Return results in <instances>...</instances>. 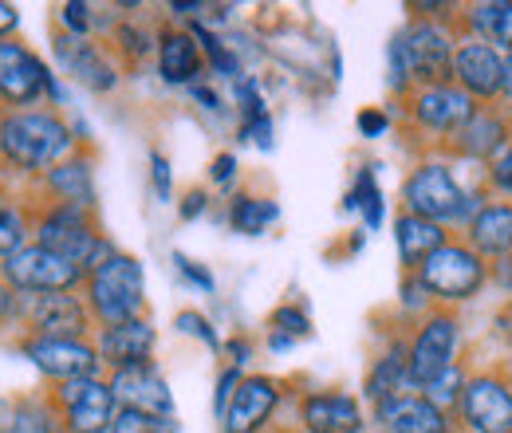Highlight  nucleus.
<instances>
[{
	"label": "nucleus",
	"instance_id": "obj_10",
	"mask_svg": "<svg viewBox=\"0 0 512 433\" xmlns=\"http://www.w3.org/2000/svg\"><path fill=\"white\" fill-rule=\"evenodd\" d=\"M4 280L20 292H36V296H48V292H71L87 280V272L79 264H71L64 256L48 252L40 245H24L20 252H12L4 260Z\"/></svg>",
	"mask_w": 512,
	"mask_h": 433
},
{
	"label": "nucleus",
	"instance_id": "obj_17",
	"mask_svg": "<svg viewBox=\"0 0 512 433\" xmlns=\"http://www.w3.org/2000/svg\"><path fill=\"white\" fill-rule=\"evenodd\" d=\"M107 382H111V394H115L119 410H138V414H154V418H174V394H170L166 378L158 374L154 363L111 371Z\"/></svg>",
	"mask_w": 512,
	"mask_h": 433
},
{
	"label": "nucleus",
	"instance_id": "obj_55",
	"mask_svg": "<svg viewBox=\"0 0 512 433\" xmlns=\"http://www.w3.org/2000/svg\"><path fill=\"white\" fill-rule=\"evenodd\" d=\"M8 311H12V292H8L4 284H0V319H4Z\"/></svg>",
	"mask_w": 512,
	"mask_h": 433
},
{
	"label": "nucleus",
	"instance_id": "obj_44",
	"mask_svg": "<svg viewBox=\"0 0 512 433\" xmlns=\"http://www.w3.org/2000/svg\"><path fill=\"white\" fill-rule=\"evenodd\" d=\"M355 126H359L363 138H383L386 130H390V115H386L383 107H363Z\"/></svg>",
	"mask_w": 512,
	"mask_h": 433
},
{
	"label": "nucleus",
	"instance_id": "obj_52",
	"mask_svg": "<svg viewBox=\"0 0 512 433\" xmlns=\"http://www.w3.org/2000/svg\"><path fill=\"white\" fill-rule=\"evenodd\" d=\"M497 111L512 119V56H505V79H501V95H497Z\"/></svg>",
	"mask_w": 512,
	"mask_h": 433
},
{
	"label": "nucleus",
	"instance_id": "obj_48",
	"mask_svg": "<svg viewBox=\"0 0 512 433\" xmlns=\"http://www.w3.org/2000/svg\"><path fill=\"white\" fill-rule=\"evenodd\" d=\"M205 209H209V193L201 186H193V189H186V197H182V205H178V217H182V221H197Z\"/></svg>",
	"mask_w": 512,
	"mask_h": 433
},
{
	"label": "nucleus",
	"instance_id": "obj_39",
	"mask_svg": "<svg viewBox=\"0 0 512 433\" xmlns=\"http://www.w3.org/2000/svg\"><path fill=\"white\" fill-rule=\"evenodd\" d=\"M4 433H52V414L40 402H20Z\"/></svg>",
	"mask_w": 512,
	"mask_h": 433
},
{
	"label": "nucleus",
	"instance_id": "obj_1",
	"mask_svg": "<svg viewBox=\"0 0 512 433\" xmlns=\"http://www.w3.org/2000/svg\"><path fill=\"white\" fill-rule=\"evenodd\" d=\"M402 213H414L422 221H434L449 233H461L469 225V217L489 201V193L481 189V182L473 189H465L453 174V162L438 158V154H422L410 174L402 178Z\"/></svg>",
	"mask_w": 512,
	"mask_h": 433
},
{
	"label": "nucleus",
	"instance_id": "obj_9",
	"mask_svg": "<svg viewBox=\"0 0 512 433\" xmlns=\"http://www.w3.org/2000/svg\"><path fill=\"white\" fill-rule=\"evenodd\" d=\"M402 111H406V123L426 138V146L438 150L477 111V103L453 83H430V87H414L410 95H402Z\"/></svg>",
	"mask_w": 512,
	"mask_h": 433
},
{
	"label": "nucleus",
	"instance_id": "obj_24",
	"mask_svg": "<svg viewBox=\"0 0 512 433\" xmlns=\"http://www.w3.org/2000/svg\"><path fill=\"white\" fill-rule=\"evenodd\" d=\"M461 36H473L501 56H512V0H473L457 12Z\"/></svg>",
	"mask_w": 512,
	"mask_h": 433
},
{
	"label": "nucleus",
	"instance_id": "obj_53",
	"mask_svg": "<svg viewBox=\"0 0 512 433\" xmlns=\"http://www.w3.org/2000/svg\"><path fill=\"white\" fill-rule=\"evenodd\" d=\"M12 28H16V8L0 0V36H4V32H12Z\"/></svg>",
	"mask_w": 512,
	"mask_h": 433
},
{
	"label": "nucleus",
	"instance_id": "obj_37",
	"mask_svg": "<svg viewBox=\"0 0 512 433\" xmlns=\"http://www.w3.org/2000/svg\"><path fill=\"white\" fill-rule=\"evenodd\" d=\"M115 48H119L127 60H142V56H150V52L158 48V36L146 32V28H138V24H119V28H115Z\"/></svg>",
	"mask_w": 512,
	"mask_h": 433
},
{
	"label": "nucleus",
	"instance_id": "obj_29",
	"mask_svg": "<svg viewBox=\"0 0 512 433\" xmlns=\"http://www.w3.org/2000/svg\"><path fill=\"white\" fill-rule=\"evenodd\" d=\"M272 221H280V205L272 197H256V193H233L229 201V225L241 237H260Z\"/></svg>",
	"mask_w": 512,
	"mask_h": 433
},
{
	"label": "nucleus",
	"instance_id": "obj_22",
	"mask_svg": "<svg viewBox=\"0 0 512 433\" xmlns=\"http://www.w3.org/2000/svg\"><path fill=\"white\" fill-rule=\"evenodd\" d=\"M154 347H158V331H154V323H150L146 315L127 319V323H115V327H103L99 339H95L99 363H107L111 371L150 363Z\"/></svg>",
	"mask_w": 512,
	"mask_h": 433
},
{
	"label": "nucleus",
	"instance_id": "obj_54",
	"mask_svg": "<svg viewBox=\"0 0 512 433\" xmlns=\"http://www.w3.org/2000/svg\"><path fill=\"white\" fill-rule=\"evenodd\" d=\"M12 414H16V406L8 402V398H0V433H4V426L12 422Z\"/></svg>",
	"mask_w": 512,
	"mask_h": 433
},
{
	"label": "nucleus",
	"instance_id": "obj_16",
	"mask_svg": "<svg viewBox=\"0 0 512 433\" xmlns=\"http://www.w3.org/2000/svg\"><path fill=\"white\" fill-rule=\"evenodd\" d=\"M44 91L52 99H60V87H56L52 71L36 60L28 48L0 40V99H8V103H36Z\"/></svg>",
	"mask_w": 512,
	"mask_h": 433
},
{
	"label": "nucleus",
	"instance_id": "obj_20",
	"mask_svg": "<svg viewBox=\"0 0 512 433\" xmlns=\"http://www.w3.org/2000/svg\"><path fill=\"white\" fill-rule=\"evenodd\" d=\"M461 241L473 248L489 268L501 264V260H512V201L489 197L469 217V225L461 229Z\"/></svg>",
	"mask_w": 512,
	"mask_h": 433
},
{
	"label": "nucleus",
	"instance_id": "obj_47",
	"mask_svg": "<svg viewBox=\"0 0 512 433\" xmlns=\"http://www.w3.org/2000/svg\"><path fill=\"white\" fill-rule=\"evenodd\" d=\"M241 142H253L260 150H272V115L253 119V123H241Z\"/></svg>",
	"mask_w": 512,
	"mask_h": 433
},
{
	"label": "nucleus",
	"instance_id": "obj_27",
	"mask_svg": "<svg viewBox=\"0 0 512 433\" xmlns=\"http://www.w3.org/2000/svg\"><path fill=\"white\" fill-rule=\"evenodd\" d=\"M449 237L453 233L434 225V221H422L414 213H398L394 217V245H398V260H402V276H410L430 252H438L446 245Z\"/></svg>",
	"mask_w": 512,
	"mask_h": 433
},
{
	"label": "nucleus",
	"instance_id": "obj_33",
	"mask_svg": "<svg viewBox=\"0 0 512 433\" xmlns=\"http://www.w3.org/2000/svg\"><path fill=\"white\" fill-rule=\"evenodd\" d=\"M481 189L489 193V197H497V201H512V134L509 142L501 146V154L481 170Z\"/></svg>",
	"mask_w": 512,
	"mask_h": 433
},
{
	"label": "nucleus",
	"instance_id": "obj_38",
	"mask_svg": "<svg viewBox=\"0 0 512 433\" xmlns=\"http://www.w3.org/2000/svg\"><path fill=\"white\" fill-rule=\"evenodd\" d=\"M233 99H237V107H241V123H253V119H264V115H268L256 75H241V79L233 83Z\"/></svg>",
	"mask_w": 512,
	"mask_h": 433
},
{
	"label": "nucleus",
	"instance_id": "obj_12",
	"mask_svg": "<svg viewBox=\"0 0 512 433\" xmlns=\"http://www.w3.org/2000/svg\"><path fill=\"white\" fill-rule=\"evenodd\" d=\"M501 79H505V56L473 36H461L453 48V67H449V83L457 91H465L477 107H497L501 95Z\"/></svg>",
	"mask_w": 512,
	"mask_h": 433
},
{
	"label": "nucleus",
	"instance_id": "obj_40",
	"mask_svg": "<svg viewBox=\"0 0 512 433\" xmlns=\"http://www.w3.org/2000/svg\"><path fill=\"white\" fill-rule=\"evenodd\" d=\"M174 327H178V331H186V335H193V339H201L209 351H221V339H217L213 323H209L201 311H193V308L178 311V315H174Z\"/></svg>",
	"mask_w": 512,
	"mask_h": 433
},
{
	"label": "nucleus",
	"instance_id": "obj_49",
	"mask_svg": "<svg viewBox=\"0 0 512 433\" xmlns=\"http://www.w3.org/2000/svg\"><path fill=\"white\" fill-rule=\"evenodd\" d=\"M493 335L512 351V296H505L493 311Z\"/></svg>",
	"mask_w": 512,
	"mask_h": 433
},
{
	"label": "nucleus",
	"instance_id": "obj_31",
	"mask_svg": "<svg viewBox=\"0 0 512 433\" xmlns=\"http://www.w3.org/2000/svg\"><path fill=\"white\" fill-rule=\"evenodd\" d=\"M386 87H390V95H410V91H414V71H410L402 28H398V32L390 36V44H386Z\"/></svg>",
	"mask_w": 512,
	"mask_h": 433
},
{
	"label": "nucleus",
	"instance_id": "obj_56",
	"mask_svg": "<svg viewBox=\"0 0 512 433\" xmlns=\"http://www.w3.org/2000/svg\"><path fill=\"white\" fill-rule=\"evenodd\" d=\"M256 433H272V430H256Z\"/></svg>",
	"mask_w": 512,
	"mask_h": 433
},
{
	"label": "nucleus",
	"instance_id": "obj_50",
	"mask_svg": "<svg viewBox=\"0 0 512 433\" xmlns=\"http://www.w3.org/2000/svg\"><path fill=\"white\" fill-rule=\"evenodd\" d=\"M190 95L201 103V107H205V111H213V115H221V111H225V99H221V95H217L209 83H193Z\"/></svg>",
	"mask_w": 512,
	"mask_h": 433
},
{
	"label": "nucleus",
	"instance_id": "obj_13",
	"mask_svg": "<svg viewBox=\"0 0 512 433\" xmlns=\"http://www.w3.org/2000/svg\"><path fill=\"white\" fill-rule=\"evenodd\" d=\"M56 406L67 433H111V422L119 414V402L111 394V382L103 378H71L60 382Z\"/></svg>",
	"mask_w": 512,
	"mask_h": 433
},
{
	"label": "nucleus",
	"instance_id": "obj_3",
	"mask_svg": "<svg viewBox=\"0 0 512 433\" xmlns=\"http://www.w3.org/2000/svg\"><path fill=\"white\" fill-rule=\"evenodd\" d=\"M453 422L457 433H512V355L469 367Z\"/></svg>",
	"mask_w": 512,
	"mask_h": 433
},
{
	"label": "nucleus",
	"instance_id": "obj_26",
	"mask_svg": "<svg viewBox=\"0 0 512 433\" xmlns=\"http://www.w3.org/2000/svg\"><path fill=\"white\" fill-rule=\"evenodd\" d=\"M154 52H158V75L170 87H193L197 75L205 71L201 48H197V40L190 36V28H162Z\"/></svg>",
	"mask_w": 512,
	"mask_h": 433
},
{
	"label": "nucleus",
	"instance_id": "obj_5",
	"mask_svg": "<svg viewBox=\"0 0 512 433\" xmlns=\"http://www.w3.org/2000/svg\"><path fill=\"white\" fill-rule=\"evenodd\" d=\"M146 308L142 264L130 252H111L95 272H87V311L99 327L138 319Z\"/></svg>",
	"mask_w": 512,
	"mask_h": 433
},
{
	"label": "nucleus",
	"instance_id": "obj_14",
	"mask_svg": "<svg viewBox=\"0 0 512 433\" xmlns=\"http://www.w3.org/2000/svg\"><path fill=\"white\" fill-rule=\"evenodd\" d=\"M284 402V382L272 374H245L221 414V433H256L268 430L272 414Z\"/></svg>",
	"mask_w": 512,
	"mask_h": 433
},
{
	"label": "nucleus",
	"instance_id": "obj_43",
	"mask_svg": "<svg viewBox=\"0 0 512 433\" xmlns=\"http://www.w3.org/2000/svg\"><path fill=\"white\" fill-rule=\"evenodd\" d=\"M150 186H154V197L158 201H170L174 197V174H170V158L162 150L150 154Z\"/></svg>",
	"mask_w": 512,
	"mask_h": 433
},
{
	"label": "nucleus",
	"instance_id": "obj_46",
	"mask_svg": "<svg viewBox=\"0 0 512 433\" xmlns=\"http://www.w3.org/2000/svg\"><path fill=\"white\" fill-rule=\"evenodd\" d=\"M209 178H213V186L229 189L233 182H237V154H217L213 158V166H209Z\"/></svg>",
	"mask_w": 512,
	"mask_h": 433
},
{
	"label": "nucleus",
	"instance_id": "obj_7",
	"mask_svg": "<svg viewBox=\"0 0 512 433\" xmlns=\"http://www.w3.org/2000/svg\"><path fill=\"white\" fill-rule=\"evenodd\" d=\"M36 245L56 252V256H64L71 264H79L83 272H95L115 252V245L91 225V213L87 209H75V205H56V209H48L40 217Z\"/></svg>",
	"mask_w": 512,
	"mask_h": 433
},
{
	"label": "nucleus",
	"instance_id": "obj_15",
	"mask_svg": "<svg viewBox=\"0 0 512 433\" xmlns=\"http://www.w3.org/2000/svg\"><path fill=\"white\" fill-rule=\"evenodd\" d=\"M24 355L48 374V378H60V382H71V378H99V351L95 343L87 339H24Z\"/></svg>",
	"mask_w": 512,
	"mask_h": 433
},
{
	"label": "nucleus",
	"instance_id": "obj_11",
	"mask_svg": "<svg viewBox=\"0 0 512 433\" xmlns=\"http://www.w3.org/2000/svg\"><path fill=\"white\" fill-rule=\"evenodd\" d=\"M509 134H512L509 115H501L497 107H477L434 154L446 158V162H473V166L485 170L501 154V146L509 142Z\"/></svg>",
	"mask_w": 512,
	"mask_h": 433
},
{
	"label": "nucleus",
	"instance_id": "obj_35",
	"mask_svg": "<svg viewBox=\"0 0 512 433\" xmlns=\"http://www.w3.org/2000/svg\"><path fill=\"white\" fill-rule=\"evenodd\" d=\"M24 233H28V229H24V213H20L12 201L0 197V256H4V260L24 248Z\"/></svg>",
	"mask_w": 512,
	"mask_h": 433
},
{
	"label": "nucleus",
	"instance_id": "obj_51",
	"mask_svg": "<svg viewBox=\"0 0 512 433\" xmlns=\"http://www.w3.org/2000/svg\"><path fill=\"white\" fill-rule=\"evenodd\" d=\"M225 351H229V359H233L229 367H237V371H241V367H245V363L253 359V343H249L245 335H233V339L225 343Z\"/></svg>",
	"mask_w": 512,
	"mask_h": 433
},
{
	"label": "nucleus",
	"instance_id": "obj_6",
	"mask_svg": "<svg viewBox=\"0 0 512 433\" xmlns=\"http://www.w3.org/2000/svg\"><path fill=\"white\" fill-rule=\"evenodd\" d=\"M461 311L430 308L414 319V331L406 335V371L414 390H426L438 374H446L461 355Z\"/></svg>",
	"mask_w": 512,
	"mask_h": 433
},
{
	"label": "nucleus",
	"instance_id": "obj_21",
	"mask_svg": "<svg viewBox=\"0 0 512 433\" xmlns=\"http://www.w3.org/2000/svg\"><path fill=\"white\" fill-rule=\"evenodd\" d=\"M28 327L40 339H87L91 311H87V304L79 296H71V292L32 296V304H28Z\"/></svg>",
	"mask_w": 512,
	"mask_h": 433
},
{
	"label": "nucleus",
	"instance_id": "obj_4",
	"mask_svg": "<svg viewBox=\"0 0 512 433\" xmlns=\"http://www.w3.org/2000/svg\"><path fill=\"white\" fill-rule=\"evenodd\" d=\"M71 126L52 111H24L0 123V154L20 170H52L71 154Z\"/></svg>",
	"mask_w": 512,
	"mask_h": 433
},
{
	"label": "nucleus",
	"instance_id": "obj_30",
	"mask_svg": "<svg viewBox=\"0 0 512 433\" xmlns=\"http://www.w3.org/2000/svg\"><path fill=\"white\" fill-rule=\"evenodd\" d=\"M343 209H347V213H359L371 233L383 225V189L375 182V166H363V170L355 174V182H351L347 197H343Z\"/></svg>",
	"mask_w": 512,
	"mask_h": 433
},
{
	"label": "nucleus",
	"instance_id": "obj_23",
	"mask_svg": "<svg viewBox=\"0 0 512 433\" xmlns=\"http://www.w3.org/2000/svg\"><path fill=\"white\" fill-rule=\"evenodd\" d=\"M56 60L64 63V71L79 87H87V91H95V95L115 91L119 79H123L115 60H111L99 44L79 40V36H60V40H56Z\"/></svg>",
	"mask_w": 512,
	"mask_h": 433
},
{
	"label": "nucleus",
	"instance_id": "obj_32",
	"mask_svg": "<svg viewBox=\"0 0 512 433\" xmlns=\"http://www.w3.org/2000/svg\"><path fill=\"white\" fill-rule=\"evenodd\" d=\"M465 374H469V367L457 359V363H453L446 374H438V378H434V382H430L422 394H426V398H430L438 410L453 414V410H457V398H461V390H465Z\"/></svg>",
	"mask_w": 512,
	"mask_h": 433
},
{
	"label": "nucleus",
	"instance_id": "obj_19",
	"mask_svg": "<svg viewBox=\"0 0 512 433\" xmlns=\"http://www.w3.org/2000/svg\"><path fill=\"white\" fill-rule=\"evenodd\" d=\"M375 426L383 433H457L453 414L438 410L422 390L398 394L383 406H375Z\"/></svg>",
	"mask_w": 512,
	"mask_h": 433
},
{
	"label": "nucleus",
	"instance_id": "obj_42",
	"mask_svg": "<svg viewBox=\"0 0 512 433\" xmlns=\"http://www.w3.org/2000/svg\"><path fill=\"white\" fill-rule=\"evenodd\" d=\"M174 268H178V276L193 284V288H201V292H217V280H213V272L205 268V264H197L190 260L186 252H174Z\"/></svg>",
	"mask_w": 512,
	"mask_h": 433
},
{
	"label": "nucleus",
	"instance_id": "obj_34",
	"mask_svg": "<svg viewBox=\"0 0 512 433\" xmlns=\"http://www.w3.org/2000/svg\"><path fill=\"white\" fill-rule=\"evenodd\" d=\"M268 335H280L288 343L312 339V319H308V311L296 308V304H280V308L268 315Z\"/></svg>",
	"mask_w": 512,
	"mask_h": 433
},
{
	"label": "nucleus",
	"instance_id": "obj_36",
	"mask_svg": "<svg viewBox=\"0 0 512 433\" xmlns=\"http://www.w3.org/2000/svg\"><path fill=\"white\" fill-rule=\"evenodd\" d=\"M111 433H178L174 418H154V414H138V410H119Z\"/></svg>",
	"mask_w": 512,
	"mask_h": 433
},
{
	"label": "nucleus",
	"instance_id": "obj_18",
	"mask_svg": "<svg viewBox=\"0 0 512 433\" xmlns=\"http://www.w3.org/2000/svg\"><path fill=\"white\" fill-rule=\"evenodd\" d=\"M300 433H367V414L347 390H312L300 398Z\"/></svg>",
	"mask_w": 512,
	"mask_h": 433
},
{
	"label": "nucleus",
	"instance_id": "obj_45",
	"mask_svg": "<svg viewBox=\"0 0 512 433\" xmlns=\"http://www.w3.org/2000/svg\"><path fill=\"white\" fill-rule=\"evenodd\" d=\"M245 374L237 371V367H225L221 378H217V390H213V410H217V418L225 414V406H229V398H233V390H237V382H241Z\"/></svg>",
	"mask_w": 512,
	"mask_h": 433
},
{
	"label": "nucleus",
	"instance_id": "obj_2",
	"mask_svg": "<svg viewBox=\"0 0 512 433\" xmlns=\"http://www.w3.org/2000/svg\"><path fill=\"white\" fill-rule=\"evenodd\" d=\"M410 276L418 280V288L430 296L434 308H453V311L473 304L493 284L489 264L465 245L461 237H449L446 245L438 248V252H430Z\"/></svg>",
	"mask_w": 512,
	"mask_h": 433
},
{
	"label": "nucleus",
	"instance_id": "obj_41",
	"mask_svg": "<svg viewBox=\"0 0 512 433\" xmlns=\"http://www.w3.org/2000/svg\"><path fill=\"white\" fill-rule=\"evenodd\" d=\"M60 20H64L67 36H79V40H87V36H91V28L99 24L95 8H91V4H83V0L64 4V8H60Z\"/></svg>",
	"mask_w": 512,
	"mask_h": 433
},
{
	"label": "nucleus",
	"instance_id": "obj_25",
	"mask_svg": "<svg viewBox=\"0 0 512 433\" xmlns=\"http://www.w3.org/2000/svg\"><path fill=\"white\" fill-rule=\"evenodd\" d=\"M414 382H410V371H406V335L390 339L383 351L375 355V363L367 367V378H363V398L375 406H383L398 394H410Z\"/></svg>",
	"mask_w": 512,
	"mask_h": 433
},
{
	"label": "nucleus",
	"instance_id": "obj_28",
	"mask_svg": "<svg viewBox=\"0 0 512 433\" xmlns=\"http://www.w3.org/2000/svg\"><path fill=\"white\" fill-rule=\"evenodd\" d=\"M48 189L64 201V205H75V209H95V170L87 158H64L60 166H52L44 174Z\"/></svg>",
	"mask_w": 512,
	"mask_h": 433
},
{
	"label": "nucleus",
	"instance_id": "obj_8",
	"mask_svg": "<svg viewBox=\"0 0 512 433\" xmlns=\"http://www.w3.org/2000/svg\"><path fill=\"white\" fill-rule=\"evenodd\" d=\"M461 12V8H457ZM402 40H406V56L414 71V87H430V83H449V67H453V48L461 40V24L453 20H426V16H410L402 24Z\"/></svg>",
	"mask_w": 512,
	"mask_h": 433
}]
</instances>
